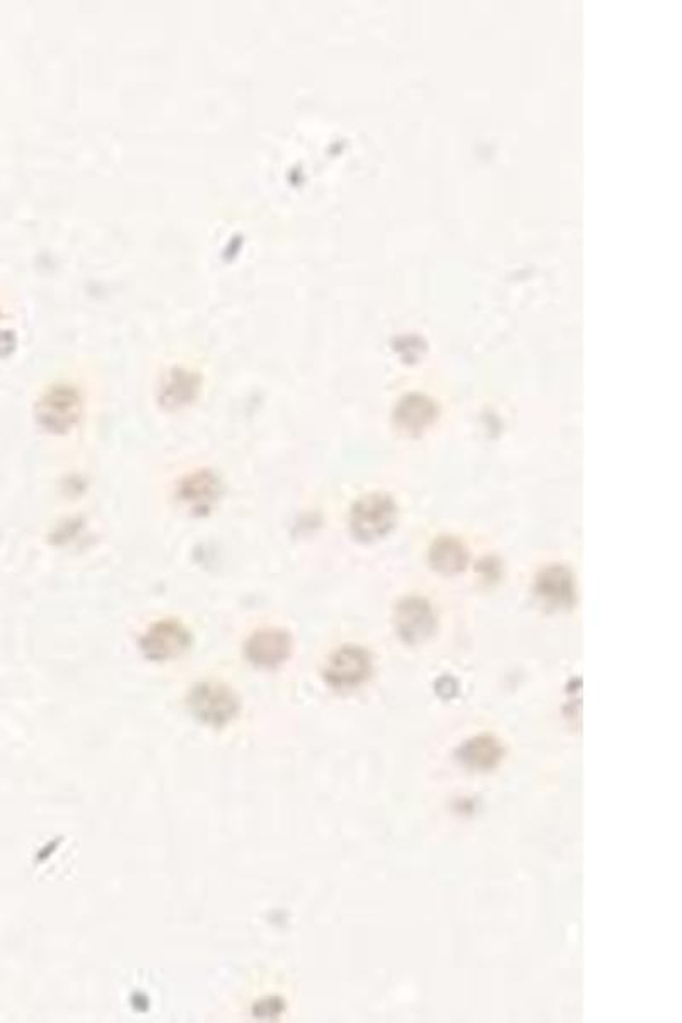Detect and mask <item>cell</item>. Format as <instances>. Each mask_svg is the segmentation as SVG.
I'll return each instance as SVG.
<instances>
[{"instance_id":"6da1fadb","label":"cell","mask_w":682,"mask_h":1023,"mask_svg":"<svg viewBox=\"0 0 682 1023\" xmlns=\"http://www.w3.org/2000/svg\"><path fill=\"white\" fill-rule=\"evenodd\" d=\"M83 415V398L71 385L51 386L36 403L35 416L48 434L63 436L78 424Z\"/></svg>"},{"instance_id":"7a4b0ae2","label":"cell","mask_w":682,"mask_h":1023,"mask_svg":"<svg viewBox=\"0 0 682 1023\" xmlns=\"http://www.w3.org/2000/svg\"><path fill=\"white\" fill-rule=\"evenodd\" d=\"M188 705L198 720L217 729L231 723L241 711L238 694L219 681L198 682L190 691Z\"/></svg>"},{"instance_id":"3957f363","label":"cell","mask_w":682,"mask_h":1023,"mask_svg":"<svg viewBox=\"0 0 682 1023\" xmlns=\"http://www.w3.org/2000/svg\"><path fill=\"white\" fill-rule=\"evenodd\" d=\"M398 507L389 495L370 494L353 506L350 527L358 541L373 543L388 536L397 526Z\"/></svg>"},{"instance_id":"277c9868","label":"cell","mask_w":682,"mask_h":1023,"mask_svg":"<svg viewBox=\"0 0 682 1023\" xmlns=\"http://www.w3.org/2000/svg\"><path fill=\"white\" fill-rule=\"evenodd\" d=\"M192 644V636L180 621H157L149 628V632L141 638V650L147 660L153 662H168L185 654Z\"/></svg>"},{"instance_id":"5b68a950","label":"cell","mask_w":682,"mask_h":1023,"mask_svg":"<svg viewBox=\"0 0 682 1023\" xmlns=\"http://www.w3.org/2000/svg\"><path fill=\"white\" fill-rule=\"evenodd\" d=\"M373 672L369 651L361 647H343L331 655L325 669V679L333 690L345 691L361 686Z\"/></svg>"},{"instance_id":"8992f818","label":"cell","mask_w":682,"mask_h":1023,"mask_svg":"<svg viewBox=\"0 0 682 1023\" xmlns=\"http://www.w3.org/2000/svg\"><path fill=\"white\" fill-rule=\"evenodd\" d=\"M222 482L219 475L210 470H198L190 473L178 485L176 497L186 509L196 517L210 514L222 497Z\"/></svg>"},{"instance_id":"52a82bcc","label":"cell","mask_w":682,"mask_h":1023,"mask_svg":"<svg viewBox=\"0 0 682 1023\" xmlns=\"http://www.w3.org/2000/svg\"><path fill=\"white\" fill-rule=\"evenodd\" d=\"M202 376L186 367H171L162 377L157 401L166 412H180L200 397Z\"/></svg>"},{"instance_id":"ba28073f","label":"cell","mask_w":682,"mask_h":1023,"mask_svg":"<svg viewBox=\"0 0 682 1023\" xmlns=\"http://www.w3.org/2000/svg\"><path fill=\"white\" fill-rule=\"evenodd\" d=\"M246 659L261 669L282 666L292 655V636L280 628L259 630L249 636L244 647Z\"/></svg>"},{"instance_id":"9c48e42d","label":"cell","mask_w":682,"mask_h":1023,"mask_svg":"<svg viewBox=\"0 0 682 1023\" xmlns=\"http://www.w3.org/2000/svg\"><path fill=\"white\" fill-rule=\"evenodd\" d=\"M436 614L422 599H406L397 612V630L406 644H419L436 630Z\"/></svg>"},{"instance_id":"30bf717a","label":"cell","mask_w":682,"mask_h":1023,"mask_svg":"<svg viewBox=\"0 0 682 1023\" xmlns=\"http://www.w3.org/2000/svg\"><path fill=\"white\" fill-rule=\"evenodd\" d=\"M537 597L549 608H570L575 600V584L569 570L549 567L543 570L536 582Z\"/></svg>"},{"instance_id":"8fae6325","label":"cell","mask_w":682,"mask_h":1023,"mask_svg":"<svg viewBox=\"0 0 682 1023\" xmlns=\"http://www.w3.org/2000/svg\"><path fill=\"white\" fill-rule=\"evenodd\" d=\"M503 756H506L503 745L494 735H487V733L470 739L458 750V759L466 768L478 769V771H490L497 768Z\"/></svg>"},{"instance_id":"7c38bea8","label":"cell","mask_w":682,"mask_h":1023,"mask_svg":"<svg viewBox=\"0 0 682 1023\" xmlns=\"http://www.w3.org/2000/svg\"><path fill=\"white\" fill-rule=\"evenodd\" d=\"M437 418L436 404L427 398L410 397L397 410V424L409 434L425 430Z\"/></svg>"},{"instance_id":"4fadbf2b","label":"cell","mask_w":682,"mask_h":1023,"mask_svg":"<svg viewBox=\"0 0 682 1023\" xmlns=\"http://www.w3.org/2000/svg\"><path fill=\"white\" fill-rule=\"evenodd\" d=\"M430 563L439 572L454 575L467 565V549L454 537H440L431 546Z\"/></svg>"}]
</instances>
